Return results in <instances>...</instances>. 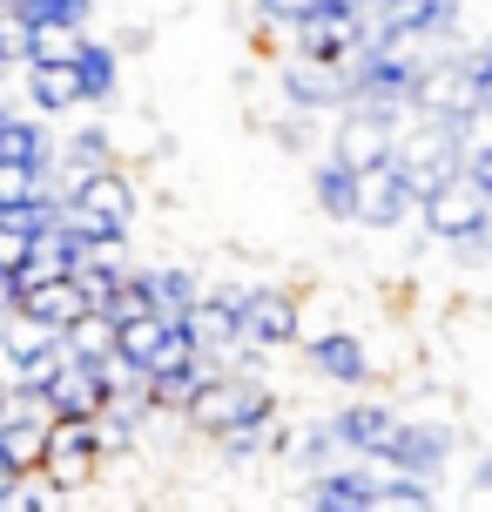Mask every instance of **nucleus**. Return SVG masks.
I'll use <instances>...</instances> for the list:
<instances>
[{
	"label": "nucleus",
	"instance_id": "obj_1",
	"mask_svg": "<svg viewBox=\"0 0 492 512\" xmlns=\"http://www.w3.org/2000/svg\"><path fill=\"white\" fill-rule=\"evenodd\" d=\"M176 418L196 438H223L236 425H263V418H277V384H263L257 364H209Z\"/></svg>",
	"mask_w": 492,
	"mask_h": 512
},
{
	"label": "nucleus",
	"instance_id": "obj_2",
	"mask_svg": "<svg viewBox=\"0 0 492 512\" xmlns=\"http://www.w3.org/2000/svg\"><path fill=\"white\" fill-rule=\"evenodd\" d=\"M418 223H425L432 243L459 250V243H472V236L492 223V196L466 176V162H459V169H445V176L418 196Z\"/></svg>",
	"mask_w": 492,
	"mask_h": 512
},
{
	"label": "nucleus",
	"instance_id": "obj_3",
	"mask_svg": "<svg viewBox=\"0 0 492 512\" xmlns=\"http://www.w3.org/2000/svg\"><path fill=\"white\" fill-rule=\"evenodd\" d=\"M297 337H304V304H297V290L243 283V297H236V344L257 351V358H277V351H297Z\"/></svg>",
	"mask_w": 492,
	"mask_h": 512
},
{
	"label": "nucleus",
	"instance_id": "obj_4",
	"mask_svg": "<svg viewBox=\"0 0 492 512\" xmlns=\"http://www.w3.org/2000/svg\"><path fill=\"white\" fill-rule=\"evenodd\" d=\"M102 432H95V418H54L48 425V459H41V479H48L61 499L68 492H88L102 479Z\"/></svg>",
	"mask_w": 492,
	"mask_h": 512
},
{
	"label": "nucleus",
	"instance_id": "obj_5",
	"mask_svg": "<svg viewBox=\"0 0 492 512\" xmlns=\"http://www.w3.org/2000/svg\"><path fill=\"white\" fill-rule=\"evenodd\" d=\"M277 95L290 108H311V115H337L351 102V61H324V54L290 48L277 54Z\"/></svg>",
	"mask_w": 492,
	"mask_h": 512
},
{
	"label": "nucleus",
	"instance_id": "obj_6",
	"mask_svg": "<svg viewBox=\"0 0 492 512\" xmlns=\"http://www.w3.org/2000/svg\"><path fill=\"white\" fill-rule=\"evenodd\" d=\"M412 216H418V196H412V182H405V169H398V155L358 169V189H351V223L358 230H398Z\"/></svg>",
	"mask_w": 492,
	"mask_h": 512
},
{
	"label": "nucleus",
	"instance_id": "obj_7",
	"mask_svg": "<svg viewBox=\"0 0 492 512\" xmlns=\"http://www.w3.org/2000/svg\"><path fill=\"white\" fill-rule=\"evenodd\" d=\"M452 459H459V432H452V425H432V418H398L371 465H391V472H425V479H439Z\"/></svg>",
	"mask_w": 492,
	"mask_h": 512
},
{
	"label": "nucleus",
	"instance_id": "obj_8",
	"mask_svg": "<svg viewBox=\"0 0 492 512\" xmlns=\"http://www.w3.org/2000/svg\"><path fill=\"white\" fill-rule=\"evenodd\" d=\"M297 506H317V512H378V465L358 459V465H317L304 486L290 492Z\"/></svg>",
	"mask_w": 492,
	"mask_h": 512
},
{
	"label": "nucleus",
	"instance_id": "obj_9",
	"mask_svg": "<svg viewBox=\"0 0 492 512\" xmlns=\"http://www.w3.org/2000/svg\"><path fill=\"white\" fill-rule=\"evenodd\" d=\"M68 203L88 209V216H102V223H115V230H129L142 196H135V176L122 162H102V169H88V176L68 182Z\"/></svg>",
	"mask_w": 492,
	"mask_h": 512
},
{
	"label": "nucleus",
	"instance_id": "obj_10",
	"mask_svg": "<svg viewBox=\"0 0 492 512\" xmlns=\"http://www.w3.org/2000/svg\"><path fill=\"white\" fill-rule=\"evenodd\" d=\"M54 358H61V331H54V324L27 317V310H7V317H0V371L14 384L34 378V371L54 364Z\"/></svg>",
	"mask_w": 492,
	"mask_h": 512
},
{
	"label": "nucleus",
	"instance_id": "obj_11",
	"mask_svg": "<svg viewBox=\"0 0 492 512\" xmlns=\"http://www.w3.org/2000/svg\"><path fill=\"white\" fill-rule=\"evenodd\" d=\"M297 344H304V358H311V371L324 384H344V391L371 384V351H364L358 331H311V337H297Z\"/></svg>",
	"mask_w": 492,
	"mask_h": 512
},
{
	"label": "nucleus",
	"instance_id": "obj_12",
	"mask_svg": "<svg viewBox=\"0 0 492 512\" xmlns=\"http://www.w3.org/2000/svg\"><path fill=\"white\" fill-rule=\"evenodd\" d=\"M391 425H398V411H391V405H378V398L337 405L331 418H324V432L337 438V452H344V459H378V445L391 438Z\"/></svg>",
	"mask_w": 492,
	"mask_h": 512
},
{
	"label": "nucleus",
	"instance_id": "obj_13",
	"mask_svg": "<svg viewBox=\"0 0 492 512\" xmlns=\"http://www.w3.org/2000/svg\"><path fill=\"white\" fill-rule=\"evenodd\" d=\"M21 95L34 115H75L81 102V81H75V54L68 61H21Z\"/></svg>",
	"mask_w": 492,
	"mask_h": 512
},
{
	"label": "nucleus",
	"instance_id": "obj_14",
	"mask_svg": "<svg viewBox=\"0 0 492 512\" xmlns=\"http://www.w3.org/2000/svg\"><path fill=\"white\" fill-rule=\"evenodd\" d=\"M75 81H81V102H88V108H108V102H115V95H122V54H115V41L81 34V48H75Z\"/></svg>",
	"mask_w": 492,
	"mask_h": 512
},
{
	"label": "nucleus",
	"instance_id": "obj_15",
	"mask_svg": "<svg viewBox=\"0 0 492 512\" xmlns=\"http://www.w3.org/2000/svg\"><path fill=\"white\" fill-rule=\"evenodd\" d=\"M0 162H14V169H54V128L41 115H7L0 122Z\"/></svg>",
	"mask_w": 492,
	"mask_h": 512
},
{
	"label": "nucleus",
	"instance_id": "obj_16",
	"mask_svg": "<svg viewBox=\"0 0 492 512\" xmlns=\"http://www.w3.org/2000/svg\"><path fill=\"white\" fill-rule=\"evenodd\" d=\"M135 277H142V290H149L156 317H182V310L203 297V277H196L189 263H149V270H135Z\"/></svg>",
	"mask_w": 492,
	"mask_h": 512
},
{
	"label": "nucleus",
	"instance_id": "obj_17",
	"mask_svg": "<svg viewBox=\"0 0 492 512\" xmlns=\"http://www.w3.org/2000/svg\"><path fill=\"white\" fill-rule=\"evenodd\" d=\"M21 310H27V317H41V324H54V331H68L81 310H88V297H81L75 277H41V283H27V290H21Z\"/></svg>",
	"mask_w": 492,
	"mask_h": 512
},
{
	"label": "nucleus",
	"instance_id": "obj_18",
	"mask_svg": "<svg viewBox=\"0 0 492 512\" xmlns=\"http://www.w3.org/2000/svg\"><path fill=\"white\" fill-rule=\"evenodd\" d=\"M102 162H115V135H108L102 122L88 128H68V135H54V169H68V182L88 176V169H102Z\"/></svg>",
	"mask_w": 492,
	"mask_h": 512
},
{
	"label": "nucleus",
	"instance_id": "obj_19",
	"mask_svg": "<svg viewBox=\"0 0 492 512\" xmlns=\"http://www.w3.org/2000/svg\"><path fill=\"white\" fill-rule=\"evenodd\" d=\"M351 189H358V169L351 162H337L331 149L311 162V203L331 216V223H351Z\"/></svg>",
	"mask_w": 492,
	"mask_h": 512
},
{
	"label": "nucleus",
	"instance_id": "obj_20",
	"mask_svg": "<svg viewBox=\"0 0 492 512\" xmlns=\"http://www.w3.org/2000/svg\"><path fill=\"white\" fill-rule=\"evenodd\" d=\"M0 21L14 27V34L21 27H88L95 21V0H14Z\"/></svg>",
	"mask_w": 492,
	"mask_h": 512
},
{
	"label": "nucleus",
	"instance_id": "obj_21",
	"mask_svg": "<svg viewBox=\"0 0 492 512\" xmlns=\"http://www.w3.org/2000/svg\"><path fill=\"white\" fill-rule=\"evenodd\" d=\"M445 492L439 479H425V472H391V465H378V506H398V512H432Z\"/></svg>",
	"mask_w": 492,
	"mask_h": 512
},
{
	"label": "nucleus",
	"instance_id": "obj_22",
	"mask_svg": "<svg viewBox=\"0 0 492 512\" xmlns=\"http://www.w3.org/2000/svg\"><path fill=\"white\" fill-rule=\"evenodd\" d=\"M81 34L88 27H21L14 41H21V61H68L81 48Z\"/></svg>",
	"mask_w": 492,
	"mask_h": 512
},
{
	"label": "nucleus",
	"instance_id": "obj_23",
	"mask_svg": "<svg viewBox=\"0 0 492 512\" xmlns=\"http://www.w3.org/2000/svg\"><path fill=\"white\" fill-rule=\"evenodd\" d=\"M250 7H257V27H284V34H290L317 0H250Z\"/></svg>",
	"mask_w": 492,
	"mask_h": 512
},
{
	"label": "nucleus",
	"instance_id": "obj_24",
	"mask_svg": "<svg viewBox=\"0 0 492 512\" xmlns=\"http://www.w3.org/2000/svg\"><path fill=\"white\" fill-rule=\"evenodd\" d=\"M14 68H21V41H14V27L0 21V81L14 75Z\"/></svg>",
	"mask_w": 492,
	"mask_h": 512
},
{
	"label": "nucleus",
	"instance_id": "obj_25",
	"mask_svg": "<svg viewBox=\"0 0 492 512\" xmlns=\"http://www.w3.org/2000/svg\"><path fill=\"white\" fill-rule=\"evenodd\" d=\"M7 310H21V283H14V270L0 263V317H7Z\"/></svg>",
	"mask_w": 492,
	"mask_h": 512
},
{
	"label": "nucleus",
	"instance_id": "obj_26",
	"mask_svg": "<svg viewBox=\"0 0 492 512\" xmlns=\"http://www.w3.org/2000/svg\"><path fill=\"white\" fill-rule=\"evenodd\" d=\"M14 492H21V479H14V472H0V512H14Z\"/></svg>",
	"mask_w": 492,
	"mask_h": 512
},
{
	"label": "nucleus",
	"instance_id": "obj_27",
	"mask_svg": "<svg viewBox=\"0 0 492 512\" xmlns=\"http://www.w3.org/2000/svg\"><path fill=\"white\" fill-rule=\"evenodd\" d=\"M472 492H492V459H479V465H472Z\"/></svg>",
	"mask_w": 492,
	"mask_h": 512
},
{
	"label": "nucleus",
	"instance_id": "obj_28",
	"mask_svg": "<svg viewBox=\"0 0 492 512\" xmlns=\"http://www.w3.org/2000/svg\"><path fill=\"white\" fill-rule=\"evenodd\" d=\"M479 61H492V34H486V41H479Z\"/></svg>",
	"mask_w": 492,
	"mask_h": 512
},
{
	"label": "nucleus",
	"instance_id": "obj_29",
	"mask_svg": "<svg viewBox=\"0 0 492 512\" xmlns=\"http://www.w3.org/2000/svg\"><path fill=\"white\" fill-rule=\"evenodd\" d=\"M7 7H14V0H0V14H7Z\"/></svg>",
	"mask_w": 492,
	"mask_h": 512
}]
</instances>
